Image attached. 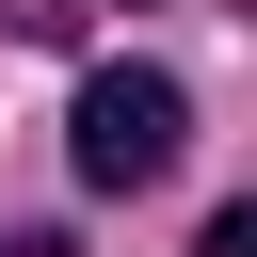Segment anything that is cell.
<instances>
[{
	"label": "cell",
	"mask_w": 257,
	"mask_h": 257,
	"mask_svg": "<svg viewBox=\"0 0 257 257\" xmlns=\"http://www.w3.org/2000/svg\"><path fill=\"white\" fill-rule=\"evenodd\" d=\"M64 145H80V193H161V177H177V145H193V96H177L161 64H96Z\"/></svg>",
	"instance_id": "6da1fadb"
},
{
	"label": "cell",
	"mask_w": 257,
	"mask_h": 257,
	"mask_svg": "<svg viewBox=\"0 0 257 257\" xmlns=\"http://www.w3.org/2000/svg\"><path fill=\"white\" fill-rule=\"evenodd\" d=\"M193 257H257V209H209V241Z\"/></svg>",
	"instance_id": "7a4b0ae2"
},
{
	"label": "cell",
	"mask_w": 257,
	"mask_h": 257,
	"mask_svg": "<svg viewBox=\"0 0 257 257\" xmlns=\"http://www.w3.org/2000/svg\"><path fill=\"white\" fill-rule=\"evenodd\" d=\"M0 257H64V241H48V225H0Z\"/></svg>",
	"instance_id": "3957f363"
}]
</instances>
